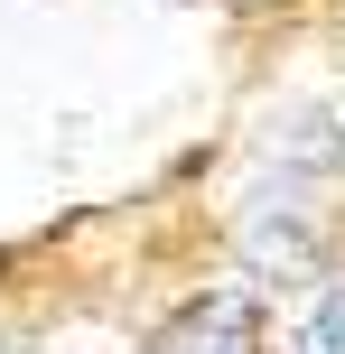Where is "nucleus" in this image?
Masks as SVG:
<instances>
[{"label": "nucleus", "instance_id": "1", "mask_svg": "<svg viewBox=\"0 0 345 354\" xmlns=\"http://www.w3.org/2000/svg\"><path fill=\"white\" fill-rule=\"evenodd\" d=\"M290 354H345V280H327L290 326Z\"/></svg>", "mask_w": 345, "mask_h": 354}]
</instances>
